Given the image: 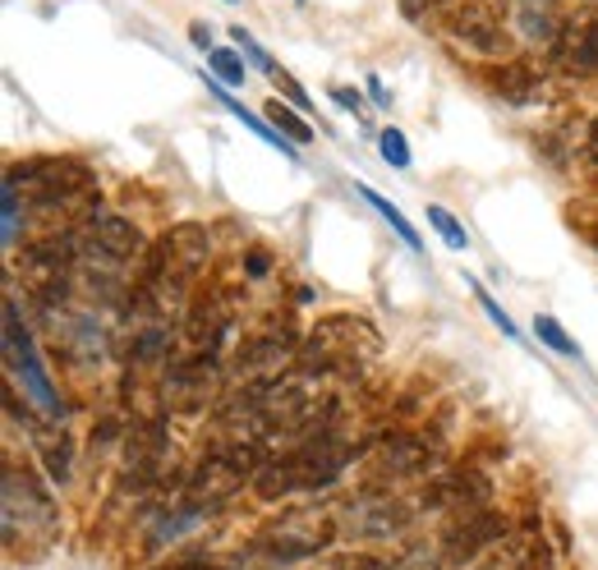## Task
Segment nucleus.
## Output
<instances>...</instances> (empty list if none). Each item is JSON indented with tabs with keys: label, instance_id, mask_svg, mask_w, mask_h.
Returning a JSON list of instances; mask_svg holds the SVG:
<instances>
[{
	"label": "nucleus",
	"instance_id": "4468645a",
	"mask_svg": "<svg viewBox=\"0 0 598 570\" xmlns=\"http://www.w3.org/2000/svg\"><path fill=\"white\" fill-rule=\"evenodd\" d=\"M475 299H479V304H484V313H488V318H493V327H497V332H501V336H511V340H516V336H520V327H516V323H511V318H507V308H501V304H497V299H493V295H488V291H484V285H475Z\"/></svg>",
	"mask_w": 598,
	"mask_h": 570
},
{
	"label": "nucleus",
	"instance_id": "9d476101",
	"mask_svg": "<svg viewBox=\"0 0 598 570\" xmlns=\"http://www.w3.org/2000/svg\"><path fill=\"white\" fill-rule=\"evenodd\" d=\"M377 152H383V162L396 166V171H411V162H415V152H411V143H405V134L396 130V124L377 134Z\"/></svg>",
	"mask_w": 598,
	"mask_h": 570
},
{
	"label": "nucleus",
	"instance_id": "f257e3e1",
	"mask_svg": "<svg viewBox=\"0 0 598 570\" xmlns=\"http://www.w3.org/2000/svg\"><path fill=\"white\" fill-rule=\"evenodd\" d=\"M6 359H10V368L19 377V387L28 391V400H33L47 419H60V409H65V405H60L51 377H47V368L38 359V345H33V336H28V327H23L14 304H6Z\"/></svg>",
	"mask_w": 598,
	"mask_h": 570
},
{
	"label": "nucleus",
	"instance_id": "b1692460",
	"mask_svg": "<svg viewBox=\"0 0 598 570\" xmlns=\"http://www.w3.org/2000/svg\"><path fill=\"white\" fill-rule=\"evenodd\" d=\"M594 147H598V120H594Z\"/></svg>",
	"mask_w": 598,
	"mask_h": 570
},
{
	"label": "nucleus",
	"instance_id": "393cba45",
	"mask_svg": "<svg viewBox=\"0 0 598 570\" xmlns=\"http://www.w3.org/2000/svg\"><path fill=\"white\" fill-rule=\"evenodd\" d=\"M226 6H235V0H226Z\"/></svg>",
	"mask_w": 598,
	"mask_h": 570
},
{
	"label": "nucleus",
	"instance_id": "1a4fd4ad",
	"mask_svg": "<svg viewBox=\"0 0 598 570\" xmlns=\"http://www.w3.org/2000/svg\"><path fill=\"white\" fill-rule=\"evenodd\" d=\"M207 70L222 79L226 88H240V83H244V60H240L231 47H212V51H207Z\"/></svg>",
	"mask_w": 598,
	"mask_h": 570
},
{
	"label": "nucleus",
	"instance_id": "dca6fc26",
	"mask_svg": "<svg viewBox=\"0 0 598 570\" xmlns=\"http://www.w3.org/2000/svg\"><path fill=\"white\" fill-rule=\"evenodd\" d=\"M231 38H235V47H240V51H244L249 60H254V65H259V70H263L267 79H276V65H272V55H267V51H263V47H259L254 38H249V33H244V28H235V33H231Z\"/></svg>",
	"mask_w": 598,
	"mask_h": 570
},
{
	"label": "nucleus",
	"instance_id": "f8f14e48",
	"mask_svg": "<svg viewBox=\"0 0 598 570\" xmlns=\"http://www.w3.org/2000/svg\"><path fill=\"white\" fill-rule=\"evenodd\" d=\"M497 88L507 102H525L529 98V70L525 65H501L497 70Z\"/></svg>",
	"mask_w": 598,
	"mask_h": 570
},
{
	"label": "nucleus",
	"instance_id": "423d86ee",
	"mask_svg": "<svg viewBox=\"0 0 598 570\" xmlns=\"http://www.w3.org/2000/svg\"><path fill=\"white\" fill-rule=\"evenodd\" d=\"M497 533H501V520H497V516H479L475 525H460V529L452 533V557H456V561L469 557V552L484 548L488 538H497Z\"/></svg>",
	"mask_w": 598,
	"mask_h": 570
},
{
	"label": "nucleus",
	"instance_id": "9b49d317",
	"mask_svg": "<svg viewBox=\"0 0 598 570\" xmlns=\"http://www.w3.org/2000/svg\"><path fill=\"white\" fill-rule=\"evenodd\" d=\"M267 120H272V130H281L291 143H308V139H313V134H308V124H304V115H295L291 106H281V102H272Z\"/></svg>",
	"mask_w": 598,
	"mask_h": 570
},
{
	"label": "nucleus",
	"instance_id": "39448f33",
	"mask_svg": "<svg viewBox=\"0 0 598 570\" xmlns=\"http://www.w3.org/2000/svg\"><path fill=\"white\" fill-rule=\"evenodd\" d=\"M359 199H364V203H368V207H373L377 216H383V221H387V226H392V231H396V235H401L405 244H411L415 253L424 248L419 231H415V226H411V221H405V216H401V207H396L392 199H383V194H377V189H368V184H359Z\"/></svg>",
	"mask_w": 598,
	"mask_h": 570
},
{
	"label": "nucleus",
	"instance_id": "ddd939ff",
	"mask_svg": "<svg viewBox=\"0 0 598 570\" xmlns=\"http://www.w3.org/2000/svg\"><path fill=\"white\" fill-rule=\"evenodd\" d=\"M424 460H428V451L419 447V441H396V447L387 451V469H396V474L424 469Z\"/></svg>",
	"mask_w": 598,
	"mask_h": 570
},
{
	"label": "nucleus",
	"instance_id": "f03ea898",
	"mask_svg": "<svg viewBox=\"0 0 598 570\" xmlns=\"http://www.w3.org/2000/svg\"><path fill=\"white\" fill-rule=\"evenodd\" d=\"M92 244H98V253L120 263V258H134L143 248V235L134 221H124V216H92Z\"/></svg>",
	"mask_w": 598,
	"mask_h": 570
},
{
	"label": "nucleus",
	"instance_id": "2eb2a0df",
	"mask_svg": "<svg viewBox=\"0 0 598 570\" xmlns=\"http://www.w3.org/2000/svg\"><path fill=\"white\" fill-rule=\"evenodd\" d=\"M0 216H6V244L14 248L19 244V184L6 175V207H0Z\"/></svg>",
	"mask_w": 598,
	"mask_h": 570
},
{
	"label": "nucleus",
	"instance_id": "aec40b11",
	"mask_svg": "<svg viewBox=\"0 0 598 570\" xmlns=\"http://www.w3.org/2000/svg\"><path fill=\"white\" fill-rule=\"evenodd\" d=\"M244 267L254 272V276H267V267H272V263H267V253H249V263H244Z\"/></svg>",
	"mask_w": 598,
	"mask_h": 570
},
{
	"label": "nucleus",
	"instance_id": "5701e85b",
	"mask_svg": "<svg viewBox=\"0 0 598 570\" xmlns=\"http://www.w3.org/2000/svg\"><path fill=\"white\" fill-rule=\"evenodd\" d=\"M189 38H194V47H207V28L194 23V28H189Z\"/></svg>",
	"mask_w": 598,
	"mask_h": 570
},
{
	"label": "nucleus",
	"instance_id": "0eeeda50",
	"mask_svg": "<svg viewBox=\"0 0 598 570\" xmlns=\"http://www.w3.org/2000/svg\"><path fill=\"white\" fill-rule=\"evenodd\" d=\"M534 336H539L548 350H557V355H566V359H580V345H576V336H566L561 332V323L557 318H548V313H539L534 318Z\"/></svg>",
	"mask_w": 598,
	"mask_h": 570
},
{
	"label": "nucleus",
	"instance_id": "7ed1b4c3",
	"mask_svg": "<svg viewBox=\"0 0 598 570\" xmlns=\"http://www.w3.org/2000/svg\"><path fill=\"white\" fill-rule=\"evenodd\" d=\"M207 92H212V98H216V102H222V106H226L231 115H240V120H244V124H249V130H254V134H259V139H263L267 147H276L281 156H295V143H291L286 134H276V130H272V120H263V115H254V111H244V102H235V98H231V92H226L222 83H216V79H207Z\"/></svg>",
	"mask_w": 598,
	"mask_h": 570
},
{
	"label": "nucleus",
	"instance_id": "20e7f679",
	"mask_svg": "<svg viewBox=\"0 0 598 570\" xmlns=\"http://www.w3.org/2000/svg\"><path fill=\"white\" fill-rule=\"evenodd\" d=\"M511 6H516V23H520L525 38H534V42L553 38V23H557V6H561V0H511Z\"/></svg>",
	"mask_w": 598,
	"mask_h": 570
},
{
	"label": "nucleus",
	"instance_id": "f3484780",
	"mask_svg": "<svg viewBox=\"0 0 598 570\" xmlns=\"http://www.w3.org/2000/svg\"><path fill=\"white\" fill-rule=\"evenodd\" d=\"M42 456H47V474H51V479L65 484L70 479V447H65V441H60V447H55V441H47Z\"/></svg>",
	"mask_w": 598,
	"mask_h": 570
},
{
	"label": "nucleus",
	"instance_id": "412c9836",
	"mask_svg": "<svg viewBox=\"0 0 598 570\" xmlns=\"http://www.w3.org/2000/svg\"><path fill=\"white\" fill-rule=\"evenodd\" d=\"M368 92H373V102H377V106H387V102H392V98H387V88H383V79H377V74L368 79Z\"/></svg>",
	"mask_w": 598,
	"mask_h": 570
},
{
	"label": "nucleus",
	"instance_id": "6ab92c4d",
	"mask_svg": "<svg viewBox=\"0 0 598 570\" xmlns=\"http://www.w3.org/2000/svg\"><path fill=\"white\" fill-rule=\"evenodd\" d=\"M332 102H336L341 111H355V115L364 111V98H359L355 88H332Z\"/></svg>",
	"mask_w": 598,
	"mask_h": 570
},
{
	"label": "nucleus",
	"instance_id": "a211bd4d",
	"mask_svg": "<svg viewBox=\"0 0 598 570\" xmlns=\"http://www.w3.org/2000/svg\"><path fill=\"white\" fill-rule=\"evenodd\" d=\"M276 88H281V92H286V98H291V102H295L300 111H308V106H313V98H304V88H300L295 79H286V74H276Z\"/></svg>",
	"mask_w": 598,
	"mask_h": 570
},
{
	"label": "nucleus",
	"instance_id": "4be33fe9",
	"mask_svg": "<svg viewBox=\"0 0 598 570\" xmlns=\"http://www.w3.org/2000/svg\"><path fill=\"white\" fill-rule=\"evenodd\" d=\"M166 570H222V566H203V561H180V566H166Z\"/></svg>",
	"mask_w": 598,
	"mask_h": 570
},
{
	"label": "nucleus",
	"instance_id": "6e6552de",
	"mask_svg": "<svg viewBox=\"0 0 598 570\" xmlns=\"http://www.w3.org/2000/svg\"><path fill=\"white\" fill-rule=\"evenodd\" d=\"M424 212H428V226H433L437 235H443V244H447V248H469V231L460 226V221H456V216H452L447 207H437V203H428Z\"/></svg>",
	"mask_w": 598,
	"mask_h": 570
}]
</instances>
